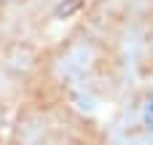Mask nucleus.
<instances>
[{
    "label": "nucleus",
    "instance_id": "obj_1",
    "mask_svg": "<svg viewBox=\"0 0 153 145\" xmlns=\"http://www.w3.org/2000/svg\"><path fill=\"white\" fill-rule=\"evenodd\" d=\"M145 124H148V129L153 132V100L148 102V108H145Z\"/></svg>",
    "mask_w": 153,
    "mask_h": 145
}]
</instances>
